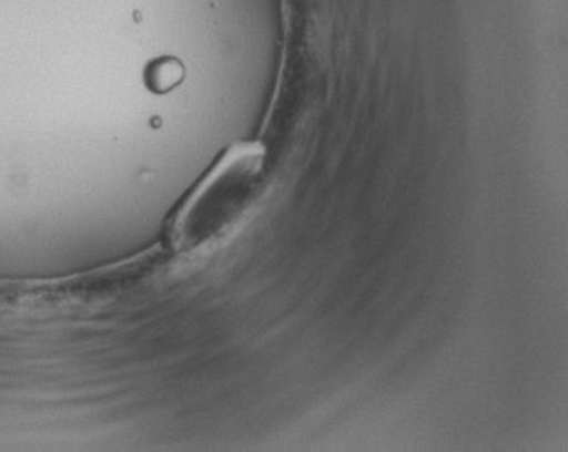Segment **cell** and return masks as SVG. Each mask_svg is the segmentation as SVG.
<instances>
[{"label": "cell", "instance_id": "2", "mask_svg": "<svg viewBox=\"0 0 568 452\" xmlns=\"http://www.w3.org/2000/svg\"><path fill=\"white\" fill-rule=\"evenodd\" d=\"M182 75L184 71L176 60H159L148 69L146 85L155 92H168L181 83Z\"/></svg>", "mask_w": 568, "mask_h": 452}, {"label": "cell", "instance_id": "1", "mask_svg": "<svg viewBox=\"0 0 568 452\" xmlns=\"http://www.w3.org/2000/svg\"><path fill=\"white\" fill-rule=\"evenodd\" d=\"M257 155L251 147L234 150L184 203L175 222V234L185 243L213 237L231 222L245 198L256 171Z\"/></svg>", "mask_w": 568, "mask_h": 452}]
</instances>
